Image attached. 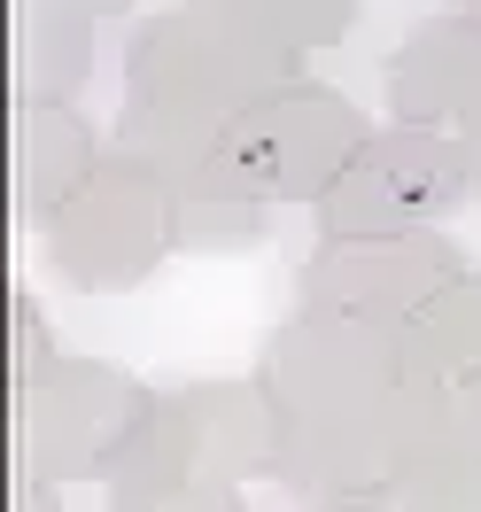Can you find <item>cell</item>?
Wrapping results in <instances>:
<instances>
[{"label":"cell","mask_w":481,"mask_h":512,"mask_svg":"<svg viewBox=\"0 0 481 512\" xmlns=\"http://www.w3.org/2000/svg\"><path fill=\"white\" fill-rule=\"evenodd\" d=\"M101 512H249V505H241V489H210V481H194V489H148V497H109Z\"/></svg>","instance_id":"ac0fdd59"},{"label":"cell","mask_w":481,"mask_h":512,"mask_svg":"<svg viewBox=\"0 0 481 512\" xmlns=\"http://www.w3.org/2000/svg\"><path fill=\"white\" fill-rule=\"evenodd\" d=\"M94 78V24L16 0L8 16V101H78Z\"/></svg>","instance_id":"7c38bea8"},{"label":"cell","mask_w":481,"mask_h":512,"mask_svg":"<svg viewBox=\"0 0 481 512\" xmlns=\"http://www.w3.org/2000/svg\"><path fill=\"white\" fill-rule=\"evenodd\" d=\"M101 163L109 140L78 101H8V218L24 233H47Z\"/></svg>","instance_id":"8fae6325"},{"label":"cell","mask_w":481,"mask_h":512,"mask_svg":"<svg viewBox=\"0 0 481 512\" xmlns=\"http://www.w3.org/2000/svg\"><path fill=\"white\" fill-rule=\"evenodd\" d=\"M450 443H466V450H481V381H466V388H450Z\"/></svg>","instance_id":"d6986e66"},{"label":"cell","mask_w":481,"mask_h":512,"mask_svg":"<svg viewBox=\"0 0 481 512\" xmlns=\"http://www.w3.org/2000/svg\"><path fill=\"white\" fill-rule=\"evenodd\" d=\"M450 443V388L435 381H404L357 404V412H326V419H288L280 443V489L295 505H342V497H388L412 474L427 450Z\"/></svg>","instance_id":"277c9868"},{"label":"cell","mask_w":481,"mask_h":512,"mask_svg":"<svg viewBox=\"0 0 481 512\" xmlns=\"http://www.w3.org/2000/svg\"><path fill=\"white\" fill-rule=\"evenodd\" d=\"M272 233V202L233 187H194L179 194V249L187 256H249Z\"/></svg>","instance_id":"5bb4252c"},{"label":"cell","mask_w":481,"mask_h":512,"mask_svg":"<svg viewBox=\"0 0 481 512\" xmlns=\"http://www.w3.org/2000/svg\"><path fill=\"white\" fill-rule=\"evenodd\" d=\"M148 412H156V388L132 381L125 365L55 357L32 388L8 396V474H32L47 489L109 481Z\"/></svg>","instance_id":"3957f363"},{"label":"cell","mask_w":481,"mask_h":512,"mask_svg":"<svg viewBox=\"0 0 481 512\" xmlns=\"http://www.w3.org/2000/svg\"><path fill=\"white\" fill-rule=\"evenodd\" d=\"M458 8H466V16H481V0H458Z\"/></svg>","instance_id":"cb8c5ba5"},{"label":"cell","mask_w":481,"mask_h":512,"mask_svg":"<svg viewBox=\"0 0 481 512\" xmlns=\"http://www.w3.org/2000/svg\"><path fill=\"white\" fill-rule=\"evenodd\" d=\"M280 443H288V412L280 396L249 373H210V381L156 388V412L140 419L125 466L109 474V497H148V489H249V481L280 474Z\"/></svg>","instance_id":"7a4b0ae2"},{"label":"cell","mask_w":481,"mask_h":512,"mask_svg":"<svg viewBox=\"0 0 481 512\" xmlns=\"http://www.w3.org/2000/svg\"><path fill=\"white\" fill-rule=\"evenodd\" d=\"M32 8H55V16H78V24H117L140 0H32Z\"/></svg>","instance_id":"ffe728a7"},{"label":"cell","mask_w":481,"mask_h":512,"mask_svg":"<svg viewBox=\"0 0 481 512\" xmlns=\"http://www.w3.org/2000/svg\"><path fill=\"white\" fill-rule=\"evenodd\" d=\"M388 125H427V132H466L481 125V16L450 8L427 16L396 39V55L381 63Z\"/></svg>","instance_id":"30bf717a"},{"label":"cell","mask_w":481,"mask_h":512,"mask_svg":"<svg viewBox=\"0 0 481 512\" xmlns=\"http://www.w3.org/2000/svg\"><path fill=\"white\" fill-rule=\"evenodd\" d=\"M55 326H47V311H39L32 288H8V396L16 388H32L47 365H55Z\"/></svg>","instance_id":"e0dca14e"},{"label":"cell","mask_w":481,"mask_h":512,"mask_svg":"<svg viewBox=\"0 0 481 512\" xmlns=\"http://www.w3.org/2000/svg\"><path fill=\"white\" fill-rule=\"evenodd\" d=\"M257 381L280 396L288 419H326V412H357L388 388L412 381V357H404V326L381 319H350V311H303L272 326L264 342Z\"/></svg>","instance_id":"ba28073f"},{"label":"cell","mask_w":481,"mask_h":512,"mask_svg":"<svg viewBox=\"0 0 481 512\" xmlns=\"http://www.w3.org/2000/svg\"><path fill=\"white\" fill-rule=\"evenodd\" d=\"M16 481V505L8 512H63V489H47V481H32V474H8Z\"/></svg>","instance_id":"44dd1931"},{"label":"cell","mask_w":481,"mask_h":512,"mask_svg":"<svg viewBox=\"0 0 481 512\" xmlns=\"http://www.w3.org/2000/svg\"><path fill=\"white\" fill-rule=\"evenodd\" d=\"M404 357H412V381L435 388L481 381V264H466L435 303H419L404 319Z\"/></svg>","instance_id":"4fadbf2b"},{"label":"cell","mask_w":481,"mask_h":512,"mask_svg":"<svg viewBox=\"0 0 481 512\" xmlns=\"http://www.w3.org/2000/svg\"><path fill=\"white\" fill-rule=\"evenodd\" d=\"M373 140V117L357 109L350 94H334L319 78H295L272 101H257L249 117H233L218 140V163L194 179V187H233V194H257V202H319L350 156ZM187 187V194H194Z\"/></svg>","instance_id":"5b68a950"},{"label":"cell","mask_w":481,"mask_h":512,"mask_svg":"<svg viewBox=\"0 0 481 512\" xmlns=\"http://www.w3.org/2000/svg\"><path fill=\"white\" fill-rule=\"evenodd\" d=\"M295 78H311L303 55L264 32L249 0H171L125 39V101L202 132H225Z\"/></svg>","instance_id":"6da1fadb"},{"label":"cell","mask_w":481,"mask_h":512,"mask_svg":"<svg viewBox=\"0 0 481 512\" xmlns=\"http://www.w3.org/2000/svg\"><path fill=\"white\" fill-rule=\"evenodd\" d=\"M466 202H474V179H466V140L458 132L373 125V140L350 156V171L311 202V225H319V241L419 233V225H443Z\"/></svg>","instance_id":"52a82bcc"},{"label":"cell","mask_w":481,"mask_h":512,"mask_svg":"<svg viewBox=\"0 0 481 512\" xmlns=\"http://www.w3.org/2000/svg\"><path fill=\"white\" fill-rule=\"evenodd\" d=\"M249 16H257L288 55L311 63V55H326V47H342V39L357 32L365 0H249Z\"/></svg>","instance_id":"9a60e30c"},{"label":"cell","mask_w":481,"mask_h":512,"mask_svg":"<svg viewBox=\"0 0 481 512\" xmlns=\"http://www.w3.org/2000/svg\"><path fill=\"white\" fill-rule=\"evenodd\" d=\"M163 256H179V194L109 148V163L47 225V272L70 295H132L163 272Z\"/></svg>","instance_id":"8992f818"},{"label":"cell","mask_w":481,"mask_h":512,"mask_svg":"<svg viewBox=\"0 0 481 512\" xmlns=\"http://www.w3.org/2000/svg\"><path fill=\"white\" fill-rule=\"evenodd\" d=\"M396 505L404 512H481V450H466V443L427 450L412 474L396 481Z\"/></svg>","instance_id":"2e32d148"},{"label":"cell","mask_w":481,"mask_h":512,"mask_svg":"<svg viewBox=\"0 0 481 512\" xmlns=\"http://www.w3.org/2000/svg\"><path fill=\"white\" fill-rule=\"evenodd\" d=\"M311 512H404V505H396V489H388V497H342V505H311Z\"/></svg>","instance_id":"7402d4cb"},{"label":"cell","mask_w":481,"mask_h":512,"mask_svg":"<svg viewBox=\"0 0 481 512\" xmlns=\"http://www.w3.org/2000/svg\"><path fill=\"white\" fill-rule=\"evenodd\" d=\"M474 256L450 241L443 225L419 233H357V241H311V256L295 264V303L303 311H350V319L404 326L419 303L466 272Z\"/></svg>","instance_id":"9c48e42d"},{"label":"cell","mask_w":481,"mask_h":512,"mask_svg":"<svg viewBox=\"0 0 481 512\" xmlns=\"http://www.w3.org/2000/svg\"><path fill=\"white\" fill-rule=\"evenodd\" d=\"M466 179H474V202H481V125L466 132Z\"/></svg>","instance_id":"603a6c76"}]
</instances>
